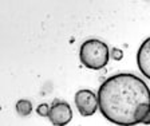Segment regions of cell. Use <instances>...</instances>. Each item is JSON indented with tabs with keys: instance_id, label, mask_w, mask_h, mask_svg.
Instances as JSON below:
<instances>
[{
	"instance_id": "obj_7",
	"label": "cell",
	"mask_w": 150,
	"mask_h": 126,
	"mask_svg": "<svg viewBox=\"0 0 150 126\" xmlns=\"http://www.w3.org/2000/svg\"><path fill=\"white\" fill-rule=\"evenodd\" d=\"M50 110H51V106H48L47 103H40L36 107V113L40 117H48L50 115Z\"/></svg>"
},
{
	"instance_id": "obj_3",
	"label": "cell",
	"mask_w": 150,
	"mask_h": 126,
	"mask_svg": "<svg viewBox=\"0 0 150 126\" xmlns=\"http://www.w3.org/2000/svg\"><path fill=\"white\" fill-rule=\"evenodd\" d=\"M75 105L78 109L79 114L83 117H90L94 115L95 111L99 109V102H98V95L95 93H93L91 90L83 88L79 90L75 94Z\"/></svg>"
},
{
	"instance_id": "obj_2",
	"label": "cell",
	"mask_w": 150,
	"mask_h": 126,
	"mask_svg": "<svg viewBox=\"0 0 150 126\" xmlns=\"http://www.w3.org/2000/svg\"><path fill=\"white\" fill-rule=\"evenodd\" d=\"M109 46L98 39H88L82 43L79 48V59L84 67L90 70H100L109 63Z\"/></svg>"
},
{
	"instance_id": "obj_4",
	"label": "cell",
	"mask_w": 150,
	"mask_h": 126,
	"mask_svg": "<svg viewBox=\"0 0 150 126\" xmlns=\"http://www.w3.org/2000/svg\"><path fill=\"white\" fill-rule=\"evenodd\" d=\"M48 118L54 126H66L72 120L71 106L67 102L54 101Z\"/></svg>"
},
{
	"instance_id": "obj_6",
	"label": "cell",
	"mask_w": 150,
	"mask_h": 126,
	"mask_svg": "<svg viewBox=\"0 0 150 126\" xmlns=\"http://www.w3.org/2000/svg\"><path fill=\"white\" fill-rule=\"evenodd\" d=\"M16 111H18V114H20V115L23 117H27L30 115V114L32 113V103L28 99H19L18 102H16Z\"/></svg>"
},
{
	"instance_id": "obj_8",
	"label": "cell",
	"mask_w": 150,
	"mask_h": 126,
	"mask_svg": "<svg viewBox=\"0 0 150 126\" xmlns=\"http://www.w3.org/2000/svg\"><path fill=\"white\" fill-rule=\"evenodd\" d=\"M110 57H111V59L114 60H121L122 58H123V51L121 50V48H111V51H110Z\"/></svg>"
},
{
	"instance_id": "obj_9",
	"label": "cell",
	"mask_w": 150,
	"mask_h": 126,
	"mask_svg": "<svg viewBox=\"0 0 150 126\" xmlns=\"http://www.w3.org/2000/svg\"><path fill=\"white\" fill-rule=\"evenodd\" d=\"M142 123H144V125H150V111L147 113V115L145 117V120L142 121Z\"/></svg>"
},
{
	"instance_id": "obj_5",
	"label": "cell",
	"mask_w": 150,
	"mask_h": 126,
	"mask_svg": "<svg viewBox=\"0 0 150 126\" xmlns=\"http://www.w3.org/2000/svg\"><path fill=\"white\" fill-rule=\"evenodd\" d=\"M137 64L142 75L150 81V36L142 42V44L138 48Z\"/></svg>"
},
{
	"instance_id": "obj_1",
	"label": "cell",
	"mask_w": 150,
	"mask_h": 126,
	"mask_svg": "<svg viewBox=\"0 0 150 126\" xmlns=\"http://www.w3.org/2000/svg\"><path fill=\"white\" fill-rule=\"evenodd\" d=\"M99 111L117 126L142 123L150 111V88L144 79L131 73L111 75L98 90Z\"/></svg>"
}]
</instances>
